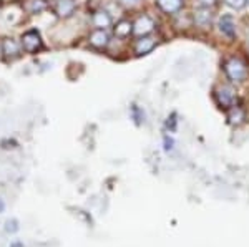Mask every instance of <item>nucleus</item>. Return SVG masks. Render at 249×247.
Instances as JSON below:
<instances>
[{
	"label": "nucleus",
	"instance_id": "7ed1b4c3",
	"mask_svg": "<svg viewBox=\"0 0 249 247\" xmlns=\"http://www.w3.org/2000/svg\"><path fill=\"white\" fill-rule=\"evenodd\" d=\"M22 49L27 53H35L42 49V37L37 30H29L22 35Z\"/></svg>",
	"mask_w": 249,
	"mask_h": 247
},
{
	"label": "nucleus",
	"instance_id": "423d86ee",
	"mask_svg": "<svg viewBox=\"0 0 249 247\" xmlns=\"http://www.w3.org/2000/svg\"><path fill=\"white\" fill-rule=\"evenodd\" d=\"M77 10V2L75 0H57L55 2V12L60 18H70Z\"/></svg>",
	"mask_w": 249,
	"mask_h": 247
},
{
	"label": "nucleus",
	"instance_id": "6ab92c4d",
	"mask_svg": "<svg viewBox=\"0 0 249 247\" xmlns=\"http://www.w3.org/2000/svg\"><path fill=\"white\" fill-rule=\"evenodd\" d=\"M248 3H249V0H248Z\"/></svg>",
	"mask_w": 249,
	"mask_h": 247
},
{
	"label": "nucleus",
	"instance_id": "f3484780",
	"mask_svg": "<svg viewBox=\"0 0 249 247\" xmlns=\"http://www.w3.org/2000/svg\"><path fill=\"white\" fill-rule=\"evenodd\" d=\"M199 7H208V9H213L219 3V0H196Z\"/></svg>",
	"mask_w": 249,
	"mask_h": 247
},
{
	"label": "nucleus",
	"instance_id": "1a4fd4ad",
	"mask_svg": "<svg viewBox=\"0 0 249 247\" xmlns=\"http://www.w3.org/2000/svg\"><path fill=\"white\" fill-rule=\"evenodd\" d=\"M90 45H93L95 49H105V47L110 43V35H108L107 30L103 29H96L90 33Z\"/></svg>",
	"mask_w": 249,
	"mask_h": 247
},
{
	"label": "nucleus",
	"instance_id": "9d476101",
	"mask_svg": "<svg viewBox=\"0 0 249 247\" xmlns=\"http://www.w3.org/2000/svg\"><path fill=\"white\" fill-rule=\"evenodd\" d=\"M156 5L158 9L164 12L168 15L178 14L179 10L184 7V0H156Z\"/></svg>",
	"mask_w": 249,
	"mask_h": 247
},
{
	"label": "nucleus",
	"instance_id": "4468645a",
	"mask_svg": "<svg viewBox=\"0 0 249 247\" xmlns=\"http://www.w3.org/2000/svg\"><path fill=\"white\" fill-rule=\"evenodd\" d=\"M2 50H3V53H5L7 57H10V58H15V57H18V55H20V45L12 38L3 40Z\"/></svg>",
	"mask_w": 249,
	"mask_h": 247
},
{
	"label": "nucleus",
	"instance_id": "f03ea898",
	"mask_svg": "<svg viewBox=\"0 0 249 247\" xmlns=\"http://www.w3.org/2000/svg\"><path fill=\"white\" fill-rule=\"evenodd\" d=\"M214 99L216 103H218L219 108L223 110H230L232 106H236V101H238V95H236V91L231 88V86H218V88L214 90Z\"/></svg>",
	"mask_w": 249,
	"mask_h": 247
},
{
	"label": "nucleus",
	"instance_id": "9b49d317",
	"mask_svg": "<svg viewBox=\"0 0 249 247\" xmlns=\"http://www.w3.org/2000/svg\"><path fill=\"white\" fill-rule=\"evenodd\" d=\"M91 23H93L96 29L107 30L108 27L111 25V17H110V14L105 10H96L95 14L91 15Z\"/></svg>",
	"mask_w": 249,
	"mask_h": 247
},
{
	"label": "nucleus",
	"instance_id": "f8f14e48",
	"mask_svg": "<svg viewBox=\"0 0 249 247\" xmlns=\"http://www.w3.org/2000/svg\"><path fill=\"white\" fill-rule=\"evenodd\" d=\"M226 119L231 126H239L241 123H244V119H246V113H244L243 108H239V106L236 105V106H232V108L228 110Z\"/></svg>",
	"mask_w": 249,
	"mask_h": 247
},
{
	"label": "nucleus",
	"instance_id": "39448f33",
	"mask_svg": "<svg viewBox=\"0 0 249 247\" xmlns=\"http://www.w3.org/2000/svg\"><path fill=\"white\" fill-rule=\"evenodd\" d=\"M156 23L150 15H142L136 22L133 23V33L138 37H144V35H150L155 30Z\"/></svg>",
	"mask_w": 249,
	"mask_h": 247
},
{
	"label": "nucleus",
	"instance_id": "0eeeda50",
	"mask_svg": "<svg viewBox=\"0 0 249 247\" xmlns=\"http://www.w3.org/2000/svg\"><path fill=\"white\" fill-rule=\"evenodd\" d=\"M218 27H219V32L228 38H234L238 35V30H236V22L231 15H223L218 22Z\"/></svg>",
	"mask_w": 249,
	"mask_h": 247
},
{
	"label": "nucleus",
	"instance_id": "2eb2a0df",
	"mask_svg": "<svg viewBox=\"0 0 249 247\" xmlns=\"http://www.w3.org/2000/svg\"><path fill=\"white\" fill-rule=\"evenodd\" d=\"M224 3L232 10H241L248 3V0H224Z\"/></svg>",
	"mask_w": 249,
	"mask_h": 247
},
{
	"label": "nucleus",
	"instance_id": "f257e3e1",
	"mask_svg": "<svg viewBox=\"0 0 249 247\" xmlns=\"http://www.w3.org/2000/svg\"><path fill=\"white\" fill-rule=\"evenodd\" d=\"M224 73L232 83H243L248 77V65L238 57H231L224 62Z\"/></svg>",
	"mask_w": 249,
	"mask_h": 247
},
{
	"label": "nucleus",
	"instance_id": "a211bd4d",
	"mask_svg": "<svg viewBox=\"0 0 249 247\" xmlns=\"http://www.w3.org/2000/svg\"><path fill=\"white\" fill-rule=\"evenodd\" d=\"M120 2H122L123 5H126V7H133V5H138L142 0H120Z\"/></svg>",
	"mask_w": 249,
	"mask_h": 247
},
{
	"label": "nucleus",
	"instance_id": "20e7f679",
	"mask_svg": "<svg viewBox=\"0 0 249 247\" xmlns=\"http://www.w3.org/2000/svg\"><path fill=\"white\" fill-rule=\"evenodd\" d=\"M213 20H214V14L208 7H198V9L193 12V22L199 29H210L213 25Z\"/></svg>",
	"mask_w": 249,
	"mask_h": 247
},
{
	"label": "nucleus",
	"instance_id": "dca6fc26",
	"mask_svg": "<svg viewBox=\"0 0 249 247\" xmlns=\"http://www.w3.org/2000/svg\"><path fill=\"white\" fill-rule=\"evenodd\" d=\"M29 9L30 12H40V10H43L45 9V2L43 0H30V3H29Z\"/></svg>",
	"mask_w": 249,
	"mask_h": 247
},
{
	"label": "nucleus",
	"instance_id": "ddd939ff",
	"mask_svg": "<svg viewBox=\"0 0 249 247\" xmlns=\"http://www.w3.org/2000/svg\"><path fill=\"white\" fill-rule=\"evenodd\" d=\"M113 32L118 38H126L133 33V23H131L130 20H120V22L115 25Z\"/></svg>",
	"mask_w": 249,
	"mask_h": 247
},
{
	"label": "nucleus",
	"instance_id": "6e6552de",
	"mask_svg": "<svg viewBox=\"0 0 249 247\" xmlns=\"http://www.w3.org/2000/svg\"><path fill=\"white\" fill-rule=\"evenodd\" d=\"M156 47V38L150 37V35H144V37H140L135 42V51L136 55H146L150 51H153Z\"/></svg>",
	"mask_w": 249,
	"mask_h": 247
}]
</instances>
